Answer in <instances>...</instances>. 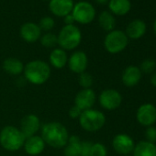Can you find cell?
Wrapping results in <instances>:
<instances>
[{
	"label": "cell",
	"instance_id": "1",
	"mask_svg": "<svg viewBox=\"0 0 156 156\" xmlns=\"http://www.w3.org/2000/svg\"><path fill=\"white\" fill-rule=\"evenodd\" d=\"M41 138L52 148H63L68 142L69 134L66 128L59 122H49L42 126Z\"/></svg>",
	"mask_w": 156,
	"mask_h": 156
},
{
	"label": "cell",
	"instance_id": "2",
	"mask_svg": "<svg viewBox=\"0 0 156 156\" xmlns=\"http://www.w3.org/2000/svg\"><path fill=\"white\" fill-rule=\"evenodd\" d=\"M51 75V67L50 65L41 61L34 60L27 63L24 66V76L26 80L30 84L40 86L47 82Z\"/></svg>",
	"mask_w": 156,
	"mask_h": 156
},
{
	"label": "cell",
	"instance_id": "3",
	"mask_svg": "<svg viewBox=\"0 0 156 156\" xmlns=\"http://www.w3.org/2000/svg\"><path fill=\"white\" fill-rule=\"evenodd\" d=\"M58 45L64 51L74 50L82 41V32L75 25H64L57 35Z\"/></svg>",
	"mask_w": 156,
	"mask_h": 156
},
{
	"label": "cell",
	"instance_id": "4",
	"mask_svg": "<svg viewBox=\"0 0 156 156\" xmlns=\"http://www.w3.org/2000/svg\"><path fill=\"white\" fill-rule=\"evenodd\" d=\"M25 140L20 129L14 126H6L0 131V144L9 151H19L24 145Z\"/></svg>",
	"mask_w": 156,
	"mask_h": 156
},
{
	"label": "cell",
	"instance_id": "5",
	"mask_svg": "<svg viewBox=\"0 0 156 156\" xmlns=\"http://www.w3.org/2000/svg\"><path fill=\"white\" fill-rule=\"evenodd\" d=\"M78 119H79L81 127L85 130L90 132L99 130L106 123L105 115L101 111L92 108L83 111Z\"/></svg>",
	"mask_w": 156,
	"mask_h": 156
},
{
	"label": "cell",
	"instance_id": "6",
	"mask_svg": "<svg viewBox=\"0 0 156 156\" xmlns=\"http://www.w3.org/2000/svg\"><path fill=\"white\" fill-rule=\"evenodd\" d=\"M128 43L129 38L124 31L119 30H113L108 32L104 40V47L111 54H117L124 51Z\"/></svg>",
	"mask_w": 156,
	"mask_h": 156
},
{
	"label": "cell",
	"instance_id": "7",
	"mask_svg": "<svg viewBox=\"0 0 156 156\" xmlns=\"http://www.w3.org/2000/svg\"><path fill=\"white\" fill-rule=\"evenodd\" d=\"M71 14L73 15L75 22L82 25H87L94 21L97 16V11L94 5L84 0L74 4Z\"/></svg>",
	"mask_w": 156,
	"mask_h": 156
},
{
	"label": "cell",
	"instance_id": "8",
	"mask_svg": "<svg viewBox=\"0 0 156 156\" xmlns=\"http://www.w3.org/2000/svg\"><path fill=\"white\" fill-rule=\"evenodd\" d=\"M122 102V97L119 92L115 89H106L99 96V103L101 107L107 110L118 108Z\"/></svg>",
	"mask_w": 156,
	"mask_h": 156
},
{
	"label": "cell",
	"instance_id": "9",
	"mask_svg": "<svg viewBox=\"0 0 156 156\" xmlns=\"http://www.w3.org/2000/svg\"><path fill=\"white\" fill-rule=\"evenodd\" d=\"M138 122L145 127H151L156 122V108L150 103L141 105L136 113Z\"/></svg>",
	"mask_w": 156,
	"mask_h": 156
},
{
	"label": "cell",
	"instance_id": "10",
	"mask_svg": "<svg viewBox=\"0 0 156 156\" xmlns=\"http://www.w3.org/2000/svg\"><path fill=\"white\" fill-rule=\"evenodd\" d=\"M113 149L121 155H128L133 151L135 147L134 140L127 134L120 133L114 137L112 140Z\"/></svg>",
	"mask_w": 156,
	"mask_h": 156
},
{
	"label": "cell",
	"instance_id": "11",
	"mask_svg": "<svg viewBox=\"0 0 156 156\" xmlns=\"http://www.w3.org/2000/svg\"><path fill=\"white\" fill-rule=\"evenodd\" d=\"M73 6V0H50L49 1V9L51 13L59 18H64L71 14Z\"/></svg>",
	"mask_w": 156,
	"mask_h": 156
},
{
	"label": "cell",
	"instance_id": "12",
	"mask_svg": "<svg viewBox=\"0 0 156 156\" xmlns=\"http://www.w3.org/2000/svg\"><path fill=\"white\" fill-rule=\"evenodd\" d=\"M67 63L72 72L80 74L87 70L88 64L87 55L82 51H74L68 59Z\"/></svg>",
	"mask_w": 156,
	"mask_h": 156
},
{
	"label": "cell",
	"instance_id": "13",
	"mask_svg": "<svg viewBox=\"0 0 156 156\" xmlns=\"http://www.w3.org/2000/svg\"><path fill=\"white\" fill-rule=\"evenodd\" d=\"M96 102V94L95 92L90 89H82L80 92H78L74 98V106L79 108L82 111L90 109Z\"/></svg>",
	"mask_w": 156,
	"mask_h": 156
},
{
	"label": "cell",
	"instance_id": "14",
	"mask_svg": "<svg viewBox=\"0 0 156 156\" xmlns=\"http://www.w3.org/2000/svg\"><path fill=\"white\" fill-rule=\"evenodd\" d=\"M20 37L29 43H34L41 37V30L39 25L34 22L24 23L20 30Z\"/></svg>",
	"mask_w": 156,
	"mask_h": 156
},
{
	"label": "cell",
	"instance_id": "15",
	"mask_svg": "<svg viewBox=\"0 0 156 156\" xmlns=\"http://www.w3.org/2000/svg\"><path fill=\"white\" fill-rule=\"evenodd\" d=\"M41 122L39 118L36 115L30 114L25 116L20 123V131L23 133L25 138L34 136L35 133L39 130Z\"/></svg>",
	"mask_w": 156,
	"mask_h": 156
},
{
	"label": "cell",
	"instance_id": "16",
	"mask_svg": "<svg viewBox=\"0 0 156 156\" xmlns=\"http://www.w3.org/2000/svg\"><path fill=\"white\" fill-rule=\"evenodd\" d=\"M23 146L28 154L35 156V155L41 154L45 148V142L41 137L34 135V136L27 138L25 140Z\"/></svg>",
	"mask_w": 156,
	"mask_h": 156
},
{
	"label": "cell",
	"instance_id": "17",
	"mask_svg": "<svg viewBox=\"0 0 156 156\" xmlns=\"http://www.w3.org/2000/svg\"><path fill=\"white\" fill-rule=\"evenodd\" d=\"M141 78V72L135 65L128 66L122 73V82L126 87H131L139 84Z\"/></svg>",
	"mask_w": 156,
	"mask_h": 156
},
{
	"label": "cell",
	"instance_id": "18",
	"mask_svg": "<svg viewBox=\"0 0 156 156\" xmlns=\"http://www.w3.org/2000/svg\"><path fill=\"white\" fill-rule=\"evenodd\" d=\"M146 23L141 20H134L129 22L126 28V35L129 39L138 40L140 39L146 32Z\"/></svg>",
	"mask_w": 156,
	"mask_h": 156
},
{
	"label": "cell",
	"instance_id": "19",
	"mask_svg": "<svg viewBox=\"0 0 156 156\" xmlns=\"http://www.w3.org/2000/svg\"><path fill=\"white\" fill-rule=\"evenodd\" d=\"M108 11L114 16H125L131 9L130 0H109Z\"/></svg>",
	"mask_w": 156,
	"mask_h": 156
},
{
	"label": "cell",
	"instance_id": "20",
	"mask_svg": "<svg viewBox=\"0 0 156 156\" xmlns=\"http://www.w3.org/2000/svg\"><path fill=\"white\" fill-rule=\"evenodd\" d=\"M50 62L56 69L63 68L68 62V56L66 51L61 48H55L50 54Z\"/></svg>",
	"mask_w": 156,
	"mask_h": 156
},
{
	"label": "cell",
	"instance_id": "21",
	"mask_svg": "<svg viewBox=\"0 0 156 156\" xmlns=\"http://www.w3.org/2000/svg\"><path fill=\"white\" fill-rule=\"evenodd\" d=\"M133 156H156V146L154 143L141 140L135 145Z\"/></svg>",
	"mask_w": 156,
	"mask_h": 156
},
{
	"label": "cell",
	"instance_id": "22",
	"mask_svg": "<svg viewBox=\"0 0 156 156\" xmlns=\"http://www.w3.org/2000/svg\"><path fill=\"white\" fill-rule=\"evenodd\" d=\"M81 141L78 136L73 135L69 137L64 147V156H81Z\"/></svg>",
	"mask_w": 156,
	"mask_h": 156
},
{
	"label": "cell",
	"instance_id": "23",
	"mask_svg": "<svg viewBox=\"0 0 156 156\" xmlns=\"http://www.w3.org/2000/svg\"><path fill=\"white\" fill-rule=\"evenodd\" d=\"M3 69L11 75H18L24 71V65L20 60L10 57L3 62Z\"/></svg>",
	"mask_w": 156,
	"mask_h": 156
},
{
	"label": "cell",
	"instance_id": "24",
	"mask_svg": "<svg viewBox=\"0 0 156 156\" xmlns=\"http://www.w3.org/2000/svg\"><path fill=\"white\" fill-rule=\"evenodd\" d=\"M98 24L102 30L109 32V31L115 30V27H116L115 16L112 13H110L109 11L104 10L98 15Z\"/></svg>",
	"mask_w": 156,
	"mask_h": 156
},
{
	"label": "cell",
	"instance_id": "25",
	"mask_svg": "<svg viewBox=\"0 0 156 156\" xmlns=\"http://www.w3.org/2000/svg\"><path fill=\"white\" fill-rule=\"evenodd\" d=\"M40 41L41 45L45 48H53L58 44L57 35L51 32H46L41 35Z\"/></svg>",
	"mask_w": 156,
	"mask_h": 156
},
{
	"label": "cell",
	"instance_id": "26",
	"mask_svg": "<svg viewBox=\"0 0 156 156\" xmlns=\"http://www.w3.org/2000/svg\"><path fill=\"white\" fill-rule=\"evenodd\" d=\"M40 29L41 30V31H45V32H50L55 26V21L53 20V18L50 17V16H45L43 18L41 19L40 23L38 24Z\"/></svg>",
	"mask_w": 156,
	"mask_h": 156
},
{
	"label": "cell",
	"instance_id": "27",
	"mask_svg": "<svg viewBox=\"0 0 156 156\" xmlns=\"http://www.w3.org/2000/svg\"><path fill=\"white\" fill-rule=\"evenodd\" d=\"M139 68L141 73H144L146 74L152 73L156 69V62L153 59H146L141 62L140 67Z\"/></svg>",
	"mask_w": 156,
	"mask_h": 156
},
{
	"label": "cell",
	"instance_id": "28",
	"mask_svg": "<svg viewBox=\"0 0 156 156\" xmlns=\"http://www.w3.org/2000/svg\"><path fill=\"white\" fill-rule=\"evenodd\" d=\"M78 82H79V85L82 87H84V89L90 88L91 86L93 85V77H92V75L90 73L84 72V73L79 74Z\"/></svg>",
	"mask_w": 156,
	"mask_h": 156
},
{
	"label": "cell",
	"instance_id": "29",
	"mask_svg": "<svg viewBox=\"0 0 156 156\" xmlns=\"http://www.w3.org/2000/svg\"><path fill=\"white\" fill-rule=\"evenodd\" d=\"M107 154L108 151L104 144L99 142L93 143L89 156H107Z\"/></svg>",
	"mask_w": 156,
	"mask_h": 156
},
{
	"label": "cell",
	"instance_id": "30",
	"mask_svg": "<svg viewBox=\"0 0 156 156\" xmlns=\"http://www.w3.org/2000/svg\"><path fill=\"white\" fill-rule=\"evenodd\" d=\"M145 137H146L147 141L151 142V143L156 142V128L152 126L148 127L145 132Z\"/></svg>",
	"mask_w": 156,
	"mask_h": 156
},
{
	"label": "cell",
	"instance_id": "31",
	"mask_svg": "<svg viewBox=\"0 0 156 156\" xmlns=\"http://www.w3.org/2000/svg\"><path fill=\"white\" fill-rule=\"evenodd\" d=\"M93 143L88 140L81 141V156H89Z\"/></svg>",
	"mask_w": 156,
	"mask_h": 156
},
{
	"label": "cell",
	"instance_id": "32",
	"mask_svg": "<svg viewBox=\"0 0 156 156\" xmlns=\"http://www.w3.org/2000/svg\"><path fill=\"white\" fill-rule=\"evenodd\" d=\"M82 112L83 111L79 108H77L76 106H73L70 108V110H69V116H70V118H72L73 119H79L80 116H81V114H82Z\"/></svg>",
	"mask_w": 156,
	"mask_h": 156
},
{
	"label": "cell",
	"instance_id": "33",
	"mask_svg": "<svg viewBox=\"0 0 156 156\" xmlns=\"http://www.w3.org/2000/svg\"><path fill=\"white\" fill-rule=\"evenodd\" d=\"M63 22L65 25H74V19L72 14H69L63 18Z\"/></svg>",
	"mask_w": 156,
	"mask_h": 156
},
{
	"label": "cell",
	"instance_id": "34",
	"mask_svg": "<svg viewBox=\"0 0 156 156\" xmlns=\"http://www.w3.org/2000/svg\"><path fill=\"white\" fill-rule=\"evenodd\" d=\"M151 84L156 87V72H153L151 77Z\"/></svg>",
	"mask_w": 156,
	"mask_h": 156
},
{
	"label": "cell",
	"instance_id": "35",
	"mask_svg": "<svg viewBox=\"0 0 156 156\" xmlns=\"http://www.w3.org/2000/svg\"><path fill=\"white\" fill-rule=\"evenodd\" d=\"M96 3L98 4V5H101V6H104V5H108L109 0H95Z\"/></svg>",
	"mask_w": 156,
	"mask_h": 156
},
{
	"label": "cell",
	"instance_id": "36",
	"mask_svg": "<svg viewBox=\"0 0 156 156\" xmlns=\"http://www.w3.org/2000/svg\"><path fill=\"white\" fill-rule=\"evenodd\" d=\"M153 30H154V33L156 34V20L153 22Z\"/></svg>",
	"mask_w": 156,
	"mask_h": 156
},
{
	"label": "cell",
	"instance_id": "37",
	"mask_svg": "<svg viewBox=\"0 0 156 156\" xmlns=\"http://www.w3.org/2000/svg\"><path fill=\"white\" fill-rule=\"evenodd\" d=\"M73 1H74V0H73ZM76 1H84V0H76Z\"/></svg>",
	"mask_w": 156,
	"mask_h": 156
},
{
	"label": "cell",
	"instance_id": "38",
	"mask_svg": "<svg viewBox=\"0 0 156 156\" xmlns=\"http://www.w3.org/2000/svg\"><path fill=\"white\" fill-rule=\"evenodd\" d=\"M42 1H50V0H42Z\"/></svg>",
	"mask_w": 156,
	"mask_h": 156
},
{
	"label": "cell",
	"instance_id": "39",
	"mask_svg": "<svg viewBox=\"0 0 156 156\" xmlns=\"http://www.w3.org/2000/svg\"><path fill=\"white\" fill-rule=\"evenodd\" d=\"M122 156H129V155H122Z\"/></svg>",
	"mask_w": 156,
	"mask_h": 156
},
{
	"label": "cell",
	"instance_id": "40",
	"mask_svg": "<svg viewBox=\"0 0 156 156\" xmlns=\"http://www.w3.org/2000/svg\"><path fill=\"white\" fill-rule=\"evenodd\" d=\"M155 146H156V145H155Z\"/></svg>",
	"mask_w": 156,
	"mask_h": 156
}]
</instances>
